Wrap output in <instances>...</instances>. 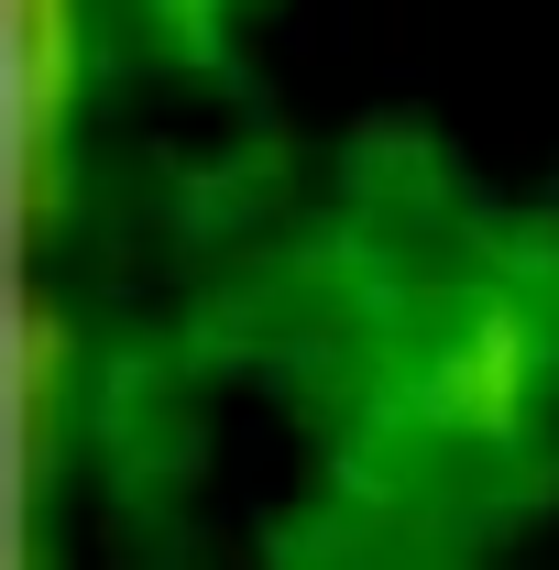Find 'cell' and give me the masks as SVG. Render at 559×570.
<instances>
[{
    "mask_svg": "<svg viewBox=\"0 0 559 570\" xmlns=\"http://www.w3.org/2000/svg\"><path fill=\"white\" fill-rule=\"evenodd\" d=\"M538 406V330L516 307H472L461 341L428 362V417L461 439H516Z\"/></svg>",
    "mask_w": 559,
    "mask_h": 570,
    "instance_id": "6da1fadb",
    "label": "cell"
}]
</instances>
